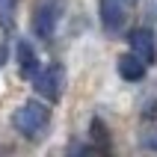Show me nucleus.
<instances>
[{
  "label": "nucleus",
  "mask_w": 157,
  "mask_h": 157,
  "mask_svg": "<svg viewBox=\"0 0 157 157\" xmlns=\"http://www.w3.org/2000/svg\"><path fill=\"white\" fill-rule=\"evenodd\" d=\"M12 124H15L18 133H24L30 140H39L48 131V124H51V107L44 104V101H39V98H30V101H24L15 110Z\"/></svg>",
  "instance_id": "obj_1"
},
{
  "label": "nucleus",
  "mask_w": 157,
  "mask_h": 157,
  "mask_svg": "<svg viewBox=\"0 0 157 157\" xmlns=\"http://www.w3.org/2000/svg\"><path fill=\"white\" fill-rule=\"evenodd\" d=\"M33 89H36V95H42L44 101H56L62 95V89H65V68L56 65V62L44 65L42 71L33 74Z\"/></svg>",
  "instance_id": "obj_2"
},
{
  "label": "nucleus",
  "mask_w": 157,
  "mask_h": 157,
  "mask_svg": "<svg viewBox=\"0 0 157 157\" xmlns=\"http://www.w3.org/2000/svg\"><path fill=\"white\" fill-rule=\"evenodd\" d=\"M56 24H59V6H56V0H39L33 6V33L48 42L56 33Z\"/></svg>",
  "instance_id": "obj_3"
},
{
  "label": "nucleus",
  "mask_w": 157,
  "mask_h": 157,
  "mask_svg": "<svg viewBox=\"0 0 157 157\" xmlns=\"http://www.w3.org/2000/svg\"><path fill=\"white\" fill-rule=\"evenodd\" d=\"M128 42H131V53H136L145 65H151V62L157 59V39H154V33H151L148 27L133 30V33L128 36Z\"/></svg>",
  "instance_id": "obj_4"
},
{
  "label": "nucleus",
  "mask_w": 157,
  "mask_h": 157,
  "mask_svg": "<svg viewBox=\"0 0 157 157\" xmlns=\"http://www.w3.org/2000/svg\"><path fill=\"white\" fill-rule=\"evenodd\" d=\"M128 15H131V9L122 6L119 0H101V24L107 33H119L128 24Z\"/></svg>",
  "instance_id": "obj_5"
},
{
  "label": "nucleus",
  "mask_w": 157,
  "mask_h": 157,
  "mask_svg": "<svg viewBox=\"0 0 157 157\" xmlns=\"http://www.w3.org/2000/svg\"><path fill=\"white\" fill-rule=\"evenodd\" d=\"M145 62L136 56V53H124V56H119V74H122V80H128V83H136V80L145 77Z\"/></svg>",
  "instance_id": "obj_6"
},
{
  "label": "nucleus",
  "mask_w": 157,
  "mask_h": 157,
  "mask_svg": "<svg viewBox=\"0 0 157 157\" xmlns=\"http://www.w3.org/2000/svg\"><path fill=\"white\" fill-rule=\"evenodd\" d=\"M15 53H18V65H21V74H36V68H39V59H36V53H33V48H30V42H21L15 44Z\"/></svg>",
  "instance_id": "obj_7"
},
{
  "label": "nucleus",
  "mask_w": 157,
  "mask_h": 157,
  "mask_svg": "<svg viewBox=\"0 0 157 157\" xmlns=\"http://www.w3.org/2000/svg\"><path fill=\"white\" fill-rule=\"evenodd\" d=\"M89 131H92V140L98 142V151H107V148H110V136H107V128H104L101 119H92Z\"/></svg>",
  "instance_id": "obj_8"
},
{
  "label": "nucleus",
  "mask_w": 157,
  "mask_h": 157,
  "mask_svg": "<svg viewBox=\"0 0 157 157\" xmlns=\"http://www.w3.org/2000/svg\"><path fill=\"white\" fill-rule=\"evenodd\" d=\"M0 27L3 33L15 30V18H12V0H0Z\"/></svg>",
  "instance_id": "obj_9"
},
{
  "label": "nucleus",
  "mask_w": 157,
  "mask_h": 157,
  "mask_svg": "<svg viewBox=\"0 0 157 157\" xmlns=\"http://www.w3.org/2000/svg\"><path fill=\"white\" fill-rule=\"evenodd\" d=\"M140 142H142V148H148V151H157V128L145 131V133L140 136Z\"/></svg>",
  "instance_id": "obj_10"
},
{
  "label": "nucleus",
  "mask_w": 157,
  "mask_h": 157,
  "mask_svg": "<svg viewBox=\"0 0 157 157\" xmlns=\"http://www.w3.org/2000/svg\"><path fill=\"white\" fill-rule=\"evenodd\" d=\"M145 9H148L151 18H157V0H145Z\"/></svg>",
  "instance_id": "obj_11"
},
{
  "label": "nucleus",
  "mask_w": 157,
  "mask_h": 157,
  "mask_svg": "<svg viewBox=\"0 0 157 157\" xmlns=\"http://www.w3.org/2000/svg\"><path fill=\"white\" fill-rule=\"evenodd\" d=\"M6 56H9V48H6V44H0V68L6 65Z\"/></svg>",
  "instance_id": "obj_12"
},
{
  "label": "nucleus",
  "mask_w": 157,
  "mask_h": 157,
  "mask_svg": "<svg viewBox=\"0 0 157 157\" xmlns=\"http://www.w3.org/2000/svg\"><path fill=\"white\" fill-rule=\"evenodd\" d=\"M119 3H122V6H128V9H131V12H133V6H136L140 0H119Z\"/></svg>",
  "instance_id": "obj_13"
}]
</instances>
